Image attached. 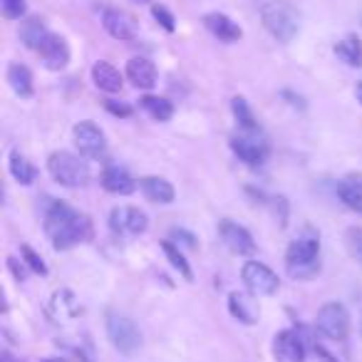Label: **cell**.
Wrapping results in <instances>:
<instances>
[{
	"instance_id": "6da1fadb",
	"label": "cell",
	"mask_w": 362,
	"mask_h": 362,
	"mask_svg": "<svg viewBox=\"0 0 362 362\" xmlns=\"http://www.w3.org/2000/svg\"><path fill=\"white\" fill-rule=\"evenodd\" d=\"M45 231L55 251H67L92 238V221L87 214L70 209L67 204L55 202L45 214Z\"/></svg>"
},
{
	"instance_id": "7a4b0ae2",
	"label": "cell",
	"mask_w": 362,
	"mask_h": 362,
	"mask_svg": "<svg viewBox=\"0 0 362 362\" xmlns=\"http://www.w3.org/2000/svg\"><path fill=\"white\" fill-rule=\"evenodd\" d=\"M286 271L291 278L308 281L320 273V241L315 233H303L286 251Z\"/></svg>"
},
{
	"instance_id": "3957f363",
	"label": "cell",
	"mask_w": 362,
	"mask_h": 362,
	"mask_svg": "<svg viewBox=\"0 0 362 362\" xmlns=\"http://www.w3.org/2000/svg\"><path fill=\"white\" fill-rule=\"evenodd\" d=\"M261 21L266 25V30L281 42H291L298 35V30H300V16H298V11L291 3H283V0L266 3L261 8Z\"/></svg>"
},
{
	"instance_id": "277c9868",
	"label": "cell",
	"mask_w": 362,
	"mask_h": 362,
	"mask_svg": "<svg viewBox=\"0 0 362 362\" xmlns=\"http://www.w3.org/2000/svg\"><path fill=\"white\" fill-rule=\"evenodd\" d=\"M47 171H50L52 179L67 189L85 187L90 181V166L87 161H82L80 156L70 154V151H55V154L47 159Z\"/></svg>"
},
{
	"instance_id": "5b68a950",
	"label": "cell",
	"mask_w": 362,
	"mask_h": 362,
	"mask_svg": "<svg viewBox=\"0 0 362 362\" xmlns=\"http://www.w3.org/2000/svg\"><path fill=\"white\" fill-rule=\"evenodd\" d=\"M231 149H233V154L241 161H246L248 166H261L263 161L268 159V154H271V146H268V141L261 136V129L258 132L241 129L238 134H233Z\"/></svg>"
},
{
	"instance_id": "8992f818",
	"label": "cell",
	"mask_w": 362,
	"mask_h": 362,
	"mask_svg": "<svg viewBox=\"0 0 362 362\" xmlns=\"http://www.w3.org/2000/svg\"><path fill=\"white\" fill-rule=\"evenodd\" d=\"M107 335H110L112 345L119 352H124V355L136 352L141 345V335L136 330V325L129 317L119 315V313H110V317H107Z\"/></svg>"
},
{
	"instance_id": "52a82bcc",
	"label": "cell",
	"mask_w": 362,
	"mask_h": 362,
	"mask_svg": "<svg viewBox=\"0 0 362 362\" xmlns=\"http://www.w3.org/2000/svg\"><path fill=\"white\" fill-rule=\"evenodd\" d=\"M315 322H317V330L335 342L345 340L347 332H350V315H347L345 305H340V303H325L317 310Z\"/></svg>"
},
{
	"instance_id": "ba28073f",
	"label": "cell",
	"mask_w": 362,
	"mask_h": 362,
	"mask_svg": "<svg viewBox=\"0 0 362 362\" xmlns=\"http://www.w3.org/2000/svg\"><path fill=\"white\" fill-rule=\"evenodd\" d=\"M149 226V218L136 206H117L110 214V228L117 236H139Z\"/></svg>"
},
{
	"instance_id": "9c48e42d",
	"label": "cell",
	"mask_w": 362,
	"mask_h": 362,
	"mask_svg": "<svg viewBox=\"0 0 362 362\" xmlns=\"http://www.w3.org/2000/svg\"><path fill=\"white\" fill-rule=\"evenodd\" d=\"M241 278L246 283L248 293H253L256 298L261 296H273L278 291V276L268 266L258 261H248L241 271Z\"/></svg>"
},
{
	"instance_id": "30bf717a",
	"label": "cell",
	"mask_w": 362,
	"mask_h": 362,
	"mask_svg": "<svg viewBox=\"0 0 362 362\" xmlns=\"http://www.w3.org/2000/svg\"><path fill=\"white\" fill-rule=\"evenodd\" d=\"M72 136H75V146L80 149L82 156L97 159V156L105 154V149H107L105 132H102L95 122H80V124H75Z\"/></svg>"
},
{
	"instance_id": "8fae6325",
	"label": "cell",
	"mask_w": 362,
	"mask_h": 362,
	"mask_svg": "<svg viewBox=\"0 0 362 362\" xmlns=\"http://www.w3.org/2000/svg\"><path fill=\"white\" fill-rule=\"evenodd\" d=\"M273 357L276 362H305V345L296 330H281L273 337Z\"/></svg>"
},
{
	"instance_id": "7c38bea8",
	"label": "cell",
	"mask_w": 362,
	"mask_h": 362,
	"mask_svg": "<svg viewBox=\"0 0 362 362\" xmlns=\"http://www.w3.org/2000/svg\"><path fill=\"white\" fill-rule=\"evenodd\" d=\"M218 233H221V241L226 243L228 251L238 253V256H248V253L256 251V243H253V236L246 231L243 226H238L231 218H223L218 223Z\"/></svg>"
},
{
	"instance_id": "4fadbf2b",
	"label": "cell",
	"mask_w": 362,
	"mask_h": 362,
	"mask_svg": "<svg viewBox=\"0 0 362 362\" xmlns=\"http://www.w3.org/2000/svg\"><path fill=\"white\" fill-rule=\"evenodd\" d=\"M37 55L45 62L47 70H65L67 62H70V47H67L65 37L50 33V35L45 37V42L40 45V50H37Z\"/></svg>"
},
{
	"instance_id": "5bb4252c",
	"label": "cell",
	"mask_w": 362,
	"mask_h": 362,
	"mask_svg": "<svg viewBox=\"0 0 362 362\" xmlns=\"http://www.w3.org/2000/svg\"><path fill=\"white\" fill-rule=\"evenodd\" d=\"M102 25L115 40H134L136 37V23L132 16H127L119 8H107L102 13Z\"/></svg>"
},
{
	"instance_id": "9a60e30c",
	"label": "cell",
	"mask_w": 362,
	"mask_h": 362,
	"mask_svg": "<svg viewBox=\"0 0 362 362\" xmlns=\"http://www.w3.org/2000/svg\"><path fill=\"white\" fill-rule=\"evenodd\" d=\"M228 310L243 325H253V322H258V315H261V308H258V300L253 293H231L228 296Z\"/></svg>"
},
{
	"instance_id": "2e32d148",
	"label": "cell",
	"mask_w": 362,
	"mask_h": 362,
	"mask_svg": "<svg viewBox=\"0 0 362 362\" xmlns=\"http://www.w3.org/2000/svg\"><path fill=\"white\" fill-rule=\"evenodd\" d=\"M47 310H50V317L55 322H70L72 317L80 315V300L72 291L62 288V291H55Z\"/></svg>"
},
{
	"instance_id": "e0dca14e",
	"label": "cell",
	"mask_w": 362,
	"mask_h": 362,
	"mask_svg": "<svg viewBox=\"0 0 362 362\" xmlns=\"http://www.w3.org/2000/svg\"><path fill=\"white\" fill-rule=\"evenodd\" d=\"M127 80L136 87V90H151L156 85V67L146 57H132L127 62Z\"/></svg>"
},
{
	"instance_id": "ac0fdd59",
	"label": "cell",
	"mask_w": 362,
	"mask_h": 362,
	"mask_svg": "<svg viewBox=\"0 0 362 362\" xmlns=\"http://www.w3.org/2000/svg\"><path fill=\"white\" fill-rule=\"evenodd\" d=\"M204 25H206V30L211 33L214 37H218L221 42H238L243 35L241 28L228 16H223V13H209V16H204Z\"/></svg>"
},
{
	"instance_id": "d6986e66",
	"label": "cell",
	"mask_w": 362,
	"mask_h": 362,
	"mask_svg": "<svg viewBox=\"0 0 362 362\" xmlns=\"http://www.w3.org/2000/svg\"><path fill=\"white\" fill-rule=\"evenodd\" d=\"M337 197L350 211L362 216V174H347L337 184Z\"/></svg>"
},
{
	"instance_id": "ffe728a7",
	"label": "cell",
	"mask_w": 362,
	"mask_h": 362,
	"mask_svg": "<svg viewBox=\"0 0 362 362\" xmlns=\"http://www.w3.org/2000/svg\"><path fill=\"white\" fill-rule=\"evenodd\" d=\"M100 181L107 192L117 194V197H127V194H132L136 189L134 179H132L124 169H119V166H107V169L102 171Z\"/></svg>"
},
{
	"instance_id": "44dd1931",
	"label": "cell",
	"mask_w": 362,
	"mask_h": 362,
	"mask_svg": "<svg viewBox=\"0 0 362 362\" xmlns=\"http://www.w3.org/2000/svg\"><path fill=\"white\" fill-rule=\"evenodd\" d=\"M92 82H95L97 90L102 92H110V95H115V92H122V75L119 70H117L115 65H110V62L100 60L95 62V67H92Z\"/></svg>"
},
{
	"instance_id": "7402d4cb",
	"label": "cell",
	"mask_w": 362,
	"mask_h": 362,
	"mask_svg": "<svg viewBox=\"0 0 362 362\" xmlns=\"http://www.w3.org/2000/svg\"><path fill=\"white\" fill-rule=\"evenodd\" d=\"M139 189L154 204H171L176 197L174 187L166 179H161V176H144V179H139Z\"/></svg>"
},
{
	"instance_id": "603a6c76",
	"label": "cell",
	"mask_w": 362,
	"mask_h": 362,
	"mask_svg": "<svg viewBox=\"0 0 362 362\" xmlns=\"http://www.w3.org/2000/svg\"><path fill=\"white\" fill-rule=\"evenodd\" d=\"M47 35H50V30H47L40 18H28L21 25V40L25 42V47H30V50H40V45L45 42Z\"/></svg>"
},
{
	"instance_id": "cb8c5ba5",
	"label": "cell",
	"mask_w": 362,
	"mask_h": 362,
	"mask_svg": "<svg viewBox=\"0 0 362 362\" xmlns=\"http://www.w3.org/2000/svg\"><path fill=\"white\" fill-rule=\"evenodd\" d=\"M8 82L18 97H33V72L21 62H13L8 67Z\"/></svg>"
},
{
	"instance_id": "d4e9b609",
	"label": "cell",
	"mask_w": 362,
	"mask_h": 362,
	"mask_svg": "<svg viewBox=\"0 0 362 362\" xmlns=\"http://www.w3.org/2000/svg\"><path fill=\"white\" fill-rule=\"evenodd\" d=\"M139 107L156 122H169L174 117V105H171L166 97H154V95H146L139 100Z\"/></svg>"
},
{
	"instance_id": "484cf974",
	"label": "cell",
	"mask_w": 362,
	"mask_h": 362,
	"mask_svg": "<svg viewBox=\"0 0 362 362\" xmlns=\"http://www.w3.org/2000/svg\"><path fill=\"white\" fill-rule=\"evenodd\" d=\"M335 55L340 57L345 65L350 67H362V40L355 35L345 37L335 45Z\"/></svg>"
},
{
	"instance_id": "4316f807",
	"label": "cell",
	"mask_w": 362,
	"mask_h": 362,
	"mask_svg": "<svg viewBox=\"0 0 362 362\" xmlns=\"http://www.w3.org/2000/svg\"><path fill=\"white\" fill-rule=\"evenodd\" d=\"M11 174H13V179L21 181V184H25V187H28V184H33V181H35L37 171H35V166H33L30 161L21 154V151H13V154H11Z\"/></svg>"
},
{
	"instance_id": "83f0119b",
	"label": "cell",
	"mask_w": 362,
	"mask_h": 362,
	"mask_svg": "<svg viewBox=\"0 0 362 362\" xmlns=\"http://www.w3.org/2000/svg\"><path fill=\"white\" fill-rule=\"evenodd\" d=\"M231 110H233V115H236V122H238V127H241V129H246V132H258V129H261V127H258V122H256V117H253L251 107H248V102L243 100V97H233Z\"/></svg>"
},
{
	"instance_id": "f1b7e54d",
	"label": "cell",
	"mask_w": 362,
	"mask_h": 362,
	"mask_svg": "<svg viewBox=\"0 0 362 362\" xmlns=\"http://www.w3.org/2000/svg\"><path fill=\"white\" fill-rule=\"evenodd\" d=\"M161 248H164V253H166V258L171 261V266L176 268V271L181 273V276L187 278V281H192V268H189V263H187V258L181 256V251L174 246L171 241H161Z\"/></svg>"
},
{
	"instance_id": "f546056e",
	"label": "cell",
	"mask_w": 362,
	"mask_h": 362,
	"mask_svg": "<svg viewBox=\"0 0 362 362\" xmlns=\"http://www.w3.org/2000/svg\"><path fill=\"white\" fill-rule=\"evenodd\" d=\"M25 0H0V11L8 21H21L25 16Z\"/></svg>"
},
{
	"instance_id": "4dcf8cb0",
	"label": "cell",
	"mask_w": 362,
	"mask_h": 362,
	"mask_svg": "<svg viewBox=\"0 0 362 362\" xmlns=\"http://www.w3.org/2000/svg\"><path fill=\"white\" fill-rule=\"evenodd\" d=\"M21 253H23V258H25V263L33 268V271L40 273V276H45V273H47V266L42 263V258L37 256V253L33 251L30 246H23V248H21Z\"/></svg>"
},
{
	"instance_id": "1f68e13d",
	"label": "cell",
	"mask_w": 362,
	"mask_h": 362,
	"mask_svg": "<svg viewBox=\"0 0 362 362\" xmlns=\"http://www.w3.org/2000/svg\"><path fill=\"white\" fill-rule=\"evenodd\" d=\"M151 16H154L156 18V21H159L161 23V25H164V30L166 33H174V16H171V13L169 11H166V8L164 6H151Z\"/></svg>"
},
{
	"instance_id": "d6a6232c",
	"label": "cell",
	"mask_w": 362,
	"mask_h": 362,
	"mask_svg": "<svg viewBox=\"0 0 362 362\" xmlns=\"http://www.w3.org/2000/svg\"><path fill=\"white\" fill-rule=\"evenodd\" d=\"M107 112H112L115 117H129L132 115V107L124 105V102H115V100H107L105 102Z\"/></svg>"
},
{
	"instance_id": "836d02e7",
	"label": "cell",
	"mask_w": 362,
	"mask_h": 362,
	"mask_svg": "<svg viewBox=\"0 0 362 362\" xmlns=\"http://www.w3.org/2000/svg\"><path fill=\"white\" fill-rule=\"evenodd\" d=\"M171 238H176V243H181V246L197 248V238H194L192 233L181 231V228H174V231H171Z\"/></svg>"
},
{
	"instance_id": "e575fe53",
	"label": "cell",
	"mask_w": 362,
	"mask_h": 362,
	"mask_svg": "<svg viewBox=\"0 0 362 362\" xmlns=\"http://www.w3.org/2000/svg\"><path fill=\"white\" fill-rule=\"evenodd\" d=\"M8 268L13 271V276L18 278V281H25L28 271L23 268V263H18V258H8Z\"/></svg>"
},
{
	"instance_id": "d590c367",
	"label": "cell",
	"mask_w": 362,
	"mask_h": 362,
	"mask_svg": "<svg viewBox=\"0 0 362 362\" xmlns=\"http://www.w3.org/2000/svg\"><path fill=\"white\" fill-rule=\"evenodd\" d=\"M0 362H21V360H16V357H13L11 352L3 350V352H0Z\"/></svg>"
},
{
	"instance_id": "8d00e7d4",
	"label": "cell",
	"mask_w": 362,
	"mask_h": 362,
	"mask_svg": "<svg viewBox=\"0 0 362 362\" xmlns=\"http://www.w3.org/2000/svg\"><path fill=\"white\" fill-rule=\"evenodd\" d=\"M355 95H357V100L362 102V82H357V87H355Z\"/></svg>"
},
{
	"instance_id": "74e56055",
	"label": "cell",
	"mask_w": 362,
	"mask_h": 362,
	"mask_svg": "<svg viewBox=\"0 0 362 362\" xmlns=\"http://www.w3.org/2000/svg\"><path fill=\"white\" fill-rule=\"evenodd\" d=\"M132 3H149V0H132Z\"/></svg>"
},
{
	"instance_id": "f35d334b",
	"label": "cell",
	"mask_w": 362,
	"mask_h": 362,
	"mask_svg": "<svg viewBox=\"0 0 362 362\" xmlns=\"http://www.w3.org/2000/svg\"><path fill=\"white\" fill-rule=\"evenodd\" d=\"M45 362H65V360H45Z\"/></svg>"
},
{
	"instance_id": "ab89813d",
	"label": "cell",
	"mask_w": 362,
	"mask_h": 362,
	"mask_svg": "<svg viewBox=\"0 0 362 362\" xmlns=\"http://www.w3.org/2000/svg\"><path fill=\"white\" fill-rule=\"evenodd\" d=\"M360 330H362V322H360Z\"/></svg>"
}]
</instances>
